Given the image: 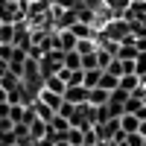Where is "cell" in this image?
Masks as SVG:
<instances>
[{
  "mask_svg": "<svg viewBox=\"0 0 146 146\" xmlns=\"http://www.w3.org/2000/svg\"><path fill=\"white\" fill-rule=\"evenodd\" d=\"M105 102H108V91H102V88H91V91H88V105L100 108V105H105Z\"/></svg>",
  "mask_w": 146,
  "mask_h": 146,
  "instance_id": "10",
  "label": "cell"
},
{
  "mask_svg": "<svg viewBox=\"0 0 146 146\" xmlns=\"http://www.w3.org/2000/svg\"><path fill=\"white\" fill-rule=\"evenodd\" d=\"M44 88L53 91V94H58V96H64V88H67V85L58 79V76H47V79H44Z\"/></svg>",
  "mask_w": 146,
  "mask_h": 146,
  "instance_id": "12",
  "label": "cell"
},
{
  "mask_svg": "<svg viewBox=\"0 0 146 146\" xmlns=\"http://www.w3.org/2000/svg\"><path fill=\"white\" fill-rule=\"evenodd\" d=\"M27 129H29V137H32V143H38V140L47 135V131H50V126H47L44 120H38V117H35V120H32V123H29Z\"/></svg>",
  "mask_w": 146,
  "mask_h": 146,
  "instance_id": "2",
  "label": "cell"
},
{
  "mask_svg": "<svg viewBox=\"0 0 146 146\" xmlns=\"http://www.w3.org/2000/svg\"><path fill=\"white\" fill-rule=\"evenodd\" d=\"M120 129H123V135H137L140 131V120L131 117V114H123L120 117Z\"/></svg>",
  "mask_w": 146,
  "mask_h": 146,
  "instance_id": "3",
  "label": "cell"
},
{
  "mask_svg": "<svg viewBox=\"0 0 146 146\" xmlns=\"http://www.w3.org/2000/svg\"><path fill=\"white\" fill-rule=\"evenodd\" d=\"M70 32L76 35L79 41H82V38H96V29H94V27H88V23H82V21H76V23H73V27H70Z\"/></svg>",
  "mask_w": 146,
  "mask_h": 146,
  "instance_id": "7",
  "label": "cell"
},
{
  "mask_svg": "<svg viewBox=\"0 0 146 146\" xmlns=\"http://www.w3.org/2000/svg\"><path fill=\"white\" fill-rule=\"evenodd\" d=\"M3 102H9V94H6L3 88H0V105H3Z\"/></svg>",
  "mask_w": 146,
  "mask_h": 146,
  "instance_id": "22",
  "label": "cell"
},
{
  "mask_svg": "<svg viewBox=\"0 0 146 146\" xmlns=\"http://www.w3.org/2000/svg\"><path fill=\"white\" fill-rule=\"evenodd\" d=\"M47 126H50V131H56V135H58V140H62V137H64V131L70 129V120H67V117H62V114H56Z\"/></svg>",
  "mask_w": 146,
  "mask_h": 146,
  "instance_id": "5",
  "label": "cell"
},
{
  "mask_svg": "<svg viewBox=\"0 0 146 146\" xmlns=\"http://www.w3.org/2000/svg\"><path fill=\"white\" fill-rule=\"evenodd\" d=\"M120 91H126V94H135L140 88V76H135V73H129V76H120V85H117Z\"/></svg>",
  "mask_w": 146,
  "mask_h": 146,
  "instance_id": "6",
  "label": "cell"
},
{
  "mask_svg": "<svg viewBox=\"0 0 146 146\" xmlns=\"http://www.w3.org/2000/svg\"><path fill=\"white\" fill-rule=\"evenodd\" d=\"M135 47H137V53H146V35L143 38H135Z\"/></svg>",
  "mask_w": 146,
  "mask_h": 146,
  "instance_id": "20",
  "label": "cell"
},
{
  "mask_svg": "<svg viewBox=\"0 0 146 146\" xmlns=\"http://www.w3.org/2000/svg\"><path fill=\"white\" fill-rule=\"evenodd\" d=\"M35 100H41L44 105H50L53 111H58V105L64 102V96H58V94H53V91H47V88H44V91H41L38 96H35Z\"/></svg>",
  "mask_w": 146,
  "mask_h": 146,
  "instance_id": "4",
  "label": "cell"
},
{
  "mask_svg": "<svg viewBox=\"0 0 146 146\" xmlns=\"http://www.w3.org/2000/svg\"><path fill=\"white\" fill-rule=\"evenodd\" d=\"M140 23H143V27H146V15H143V18H140Z\"/></svg>",
  "mask_w": 146,
  "mask_h": 146,
  "instance_id": "25",
  "label": "cell"
},
{
  "mask_svg": "<svg viewBox=\"0 0 146 146\" xmlns=\"http://www.w3.org/2000/svg\"><path fill=\"white\" fill-rule=\"evenodd\" d=\"M126 114H137L140 111V108H143V100H140V96H135V94H129V100H126Z\"/></svg>",
  "mask_w": 146,
  "mask_h": 146,
  "instance_id": "15",
  "label": "cell"
},
{
  "mask_svg": "<svg viewBox=\"0 0 146 146\" xmlns=\"http://www.w3.org/2000/svg\"><path fill=\"white\" fill-rule=\"evenodd\" d=\"M143 135H126V146H143Z\"/></svg>",
  "mask_w": 146,
  "mask_h": 146,
  "instance_id": "18",
  "label": "cell"
},
{
  "mask_svg": "<svg viewBox=\"0 0 146 146\" xmlns=\"http://www.w3.org/2000/svg\"><path fill=\"white\" fill-rule=\"evenodd\" d=\"M82 146H91V143H82ZM94 146H96V143H94Z\"/></svg>",
  "mask_w": 146,
  "mask_h": 146,
  "instance_id": "26",
  "label": "cell"
},
{
  "mask_svg": "<svg viewBox=\"0 0 146 146\" xmlns=\"http://www.w3.org/2000/svg\"><path fill=\"white\" fill-rule=\"evenodd\" d=\"M88 91L91 88H85V85H67V88H64V102L85 105V102H88Z\"/></svg>",
  "mask_w": 146,
  "mask_h": 146,
  "instance_id": "1",
  "label": "cell"
},
{
  "mask_svg": "<svg viewBox=\"0 0 146 146\" xmlns=\"http://www.w3.org/2000/svg\"><path fill=\"white\" fill-rule=\"evenodd\" d=\"M117 85H120V79L102 70V76H100V85H96V88H102V91H108V94H111V91H117Z\"/></svg>",
  "mask_w": 146,
  "mask_h": 146,
  "instance_id": "13",
  "label": "cell"
},
{
  "mask_svg": "<svg viewBox=\"0 0 146 146\" xmlns=\"http://www.w3.org/2000/svg\"><path fill=\"white\" fill-rule=\"evenodd\" d=\"M76 53H79V56H85V53H96V41H94V38H82V41L76 44Z\"/></svg>",
  "mask_w": 146,
  "mask_h": 146,
  "instance_id": "16",
  "label": "cell"
},
{
  "mask_svg": "<svg viewBox=\"0 0 146 146\" xmlns=\"http://www.w3.org/2000/svg\"><path fill=\"white\" fill-rule=\"evenodd\" d=\"M96 146H117V143H96Z\"/></svg>",
  "mask_w": 146,
  "mask_h": 146,
  "instance_id": "24",
  "label": "cell"
},
{
  "mask_svg": "<svg viewBox=\"0 0 146 146\" xmlns=\"http://www.w3.org/2000/svg\"><path fill=\"white\" fill-rule=\"evenodd\" d=\"M100 76H102L100 67H94V70H82V85H85V88H96V85H100Z\"/></svg>",
  "mask_w": 146,
  "mask_h": 146,
  "instance_id": "11",
  "label": "cell"
},
{
  "mask_svg": "<svg viewBox=\"0 0 146 146\" xmlns=\"http://www.w3.org/2000/svg\"><path fill=\"white\" fill-rule=\"evenodd\" d=\"M94 67H100L96 64V53H85L82 56V70H94Z\"/></svg>",
  "mask_w": 146,
  "mask_h": 146,
  "instance_id": "17",
  "label": "cell"
},
{
  "mask_svg": "<svg viewBox=\"0 0 146 146\" xmlns=\"http://www.w3.org/2000/svg\"><path fill=\"white\" fill-rule=\"evenodd\" d=\"M143 123H146V120H143Z\"/></svg>",
  "mask_w": 146,
  "mask_h": 146,
  "instance_id": "28",
  "label": "cell"
},
{
  "mask_svg": "<svg viewBox=\"0 0 146 146\" xmlns=\"http://www.w3.org/2000/svg\"><path fill=\"white\" fill-rule=\"evenodd\" d=\"M18 85H21V79L15 76V73H6V76H0V88H3L6 94H9V91H15Z\"/></svg>",
  "mask_w": 146,
  "mask_h": 146,
  "instance_id": "14",
  "label": "cell"
},
{
  "mask_svg": "<svg viewBox=\"0 0 146 146\" xmlns=\"http://www.w3.org/2000/svg\"><path fill=\"white\" fill-rule=\"evenodd\" d=\"M62 67H67V70H82V56H79L76 50L64 53V56H62Z\"/></svg>",
  "mask_w": 146,
  "mask_h": 146,
  "instance_id": "9",
  "label": "cell"
},
{
  "mask_svg": "<svg viewBox=\"0 0 146 146\" xmlns=\"http://www.w3.org/2000/svg\"><path fill=\"white\" fill-rule=\"evenodd\" d=\"M9 73V62H3V58H0V76H6Z\"/></svg>",
  "mask_w": 146,
  "mask_h": 146,
  "instance_id": "21",
  "label": "cell"
},
{
  "mask_svg": "<svg viewBox=\"0 0 146 146\" xmlns=\"http://www.w3.org/2000/svg\"><path fill=\"white\" fill-rule=\"evenodd\" d=\"M32 111H35V117H38V120H44V123H50V120L56 117V111H53L50 105H44L41 100H35V102H32Z\"/></svg>",
  "mask_w": 146,
  "mask_h": 146,
  "instance_id": "8",
  "label": "cell"
},
{
  "mask_svg": "<svg viewBox=\"0 0 146 146\" xmlns=\"http://www.w3.org/2000/svg\"><path fill=\"white\" fill-rule=\"evenodd\" d=\"M143 105H146V94H143Z\"/></svg>",
  "mask_w": 146,
  "mask_h": 146,
  "instance_id": "27",
  "label": "cell"
},
{
  "mask_svg": "<svg viewBox=\"0 0 146 146\" xmlns=\"http://www.w3.org/2000/svg\"><path fill=\"white\" fill-rule=\"evenodd\" d=\"M56 146H70V143H67V140H58V143H56Z\"/></svg>",
  "mask_w": 146,
  "mask_h": 146,
  "instance_id": "23",
  "label": "cell"
},
{
  "mask_svg": "<svg viewBox=\"0 0 146 146\" xmlns=\"http://www.w3.org/2000/svg\"><path fill=\"white\" fill-rule=\"evenodd\" d=\"M12 50H15L12 44H0V58H3V62H9V58H12Z\"/></svg>",
  "mask_w": 146,
  "mask_h": 146,
  "instance_id": "19",
  "label": "cell"
}]
</instances>
